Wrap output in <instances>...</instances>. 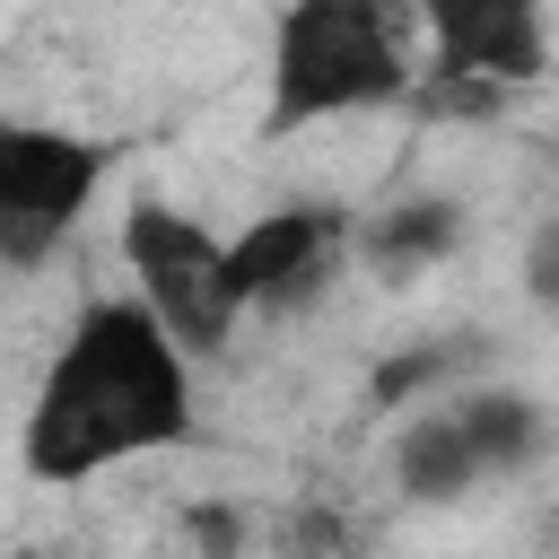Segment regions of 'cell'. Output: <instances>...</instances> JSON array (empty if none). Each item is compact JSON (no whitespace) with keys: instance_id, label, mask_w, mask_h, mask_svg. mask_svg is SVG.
Here are the masks:
<instances>
[{"instance_id":"cell-4","label":"cell","mask_w":559,"mask_h":559,"mask_svg":"<svg viewBox=\"0 0 559 559\" xmlns=\"http://www.w3.org/2000/svg\"><path fill=\"white\" fill-rule=\"evenodd\" d=\"M96 183H105V140L9 122L0 131V262L44 271V253L87 218Z\"/></svg>"},{"instance_id":"cell-5","label":"cell","mask_w":559,"mask_h":559,"mask_svg":"<svg viewBox=\"0 0 559 559\" xmlns=\"http://www.w3.org/2000/svg\"><path fill=\"white\" fill-rule=\"evenodd\" d=\"M428 17V70H454V79H498V87H524L542 79L550 44H542V0H419Z\"/></svg>"},{"instance_id":"cell-6","label":"cell","mask_w":559,"mask_h":559,"mask_svg":"<svg viewBox=\"0 0 559 559\" xmlns=\"http://www.w3.org/2000/svg\"><path fill=\"white\" fill-rule=\"evenodd\" d=\"M332 253H341V218L314 210V201H288V210H262L227 262H236V297L245 306H306L323 280H332Z\"/></svg>"},{"instance_id":"cell-1","label":"cell","mask_w":559,"mask_h":559,"mask_svg":"<svg viewBox=\"0 0 559 559\" xmlns=\"http://www.w3.org/2000/svg\"><path fill=\"white\" fill-rule=\"evenodd\" d=\"M192 437V376L183 341L140 297H105L70 323L61 358L44 367V393L26 411V472L35 480H87L122 454H157Z\"/></svg>"},{"instance_id":"cell-13","label":"cell","mask_w":559,"mask_h":559,"mask_svg":"<svg viewBox=\"0 0 559 559\" xmlns=\"http://www.w3.org/2000/svg\"><path fill=\"white\" fill-rule=\"evenodd\" d=\"M192 542H201L210 559H227V550H236V515H227V507H192Z\"/></svg>"},{"instance_id":"cell-7","label":"cell","mask_w":559,"mask_h":559,"mask_svg":"<svg viewBox=\"0 0 559 559\" xmlns=\"http://www.w3.org/2000/svg\"><path fill=\"white\" fill-rule=\"evenodd\" d=\"M480 472H489V463H480L463 411H419V419L402 428V445H393V480H402L411 498H463Z\"/></svg>"},{"instance_id":"cell-9","label":"cell","mask_w":559,"mask_h":559,"mask_svg":"<svg viewBox=\"0 0 559 559\" xmlns=\"http://www.w3.org/2000/svg\"><path fill=\"white\" fill-rule=\"evenodd\" d=\"M454 411H463V428H472V445H480L489 472H515V463L542 445V411H533L524 393H472V402H454Z\"/></svg>"},{"instance_id":"cell-10","label":"cell","mask_w":559,"mask_h":559,"mask_svg":"<svg viewBox=\"0 0 559 559\" xmlns=\"http://www.w3.org/2000/svg\"><path fill=\"white\" fill-rule=\"evenodd\" d=\"M445 367H454V349H428V341H419V349H393V358L376 367V384H367V393H376V402L393 411V402H411V393H428V384H437Z\"/></svg>"},{"instance_id":"cell-12","label":"cell","mask_w":559,"mask_h":559,"mask_svg":"<svg viewBox=\"0 0 559 559\" xmlns=\"http://www.w3.org/2000/svg\"><path fill=\"white\" fill-rule=\"evenodd\" d=\"M524 297L533 306H559V210L533 227V245H524Z\"/></svg>"},{"instance_id":"cell-8","label":"cell","mask_w":559,"mask_h":559,"mask_svg":"<svg viewBox=\"0 0 559 559\" xmlns=\"http://www.w3.org/2000/svg\"><path fill=\"white\" fill-rule=\"evenodd\" d=\"M454 236H463V210L437 201V192H419V201H393V210L367 227V262H376V271H411V262L454 253Z\"/></svg>"},{"instance_id":"cell-2","label":"cell","mask_w":559,"mask_h":559,"mask_svg":"<svg viewBox=\"0 0 559 559\" xmlns=\"http://www.w3.org/2000/svg\"><path fill=\"white\" fill-rule=\"evenodd\" d=\"M402 87H411V61L384 0H288L280 52H271V131L393 105Z\"/></svg>"},{"instance_id":"cell-3","label":"cell","mask_w":559,"mask_h":559,"mask_svg":"<svg viewBox=\"0 0 559 559\" xmlns=\"http://www.w3.org/2000/svg\"><path fill=\"white\" fill-rule=\"evenodd\" d=\"M122 253H131V271H140V297L157 306V323H166L183 349H227L245 297H236L227 245H218L201 218H183V210H166V201H131Z\"/></svg>"},{"instance_id":"cell-11","label":"cell","mask_w":559,"mask_h":559,"mask_svg":"<svg viewBox=\"0 0 559 559\" xmlns=\"http://www.w3.org/2000/svg\"><path fill=\"white\" fill-rule=\"evenodd\" d=\"M280 559H349V533L323 515V507H297L280 524Z\"/></svg>"}]
</instances>
